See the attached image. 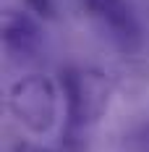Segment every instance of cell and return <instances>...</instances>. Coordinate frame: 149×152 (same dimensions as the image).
<instances>
[{
  "label": "cell",
  "mask_w": 149,
  "mask_h": 152,
  "mask_svg": "<svg viewBox=\"0 0 149 152\" xmlns=\"http://www.w3.org/2000/svg\"><path fill=\"white\" fill-rule=\"evenodd\" d=\"M84 8L120 53L134 55L141 47V24L126 0H84Z\"/></svg>",
  "instance_id": "3957f363"
},
{
  "label": "cell",
  "mask_w": 149,
  "mask_h": 152,
  "mask_svg": "<svg viewBox=\"0 0 149 152\" xmlns=\"http://www.w3.org/2000/svg\"><path fill=\"white\" fill-rule=\"evenodd\" d=\"M13 152H52V150H47L42 144H34V142H18L13 147Z\"/></svg>",
  "instance_id": "8992f818"
},
{
  "label": "cell",
  "mask_w": 149,
  "mask_h": 152,
  "mask_svg": "<svg viewBox=\"0 0 149 152\" xmlns=\"http://www.w3.org/2000/svg\"><path fill=\"white\" fill-rule=\"evenodd\" d=\"M3 45L13 58H31L42 47V29L26 11L8 8L3 13Z\"/></svg>",
  "instance_id": "277c9868"
},
{
  "label": "cell",
  "mask_w": 149,
  "mask_h": 152,
  "mask_svg": "<svg viewBox=\"0 0 149 152\" xmlns=\"http://www.w3.org/2000/svg\"><path fill=\"white\" fill-rule=\"evenodd\" d=\"M60 76H63L60 84L68 107V139H71L76 131L94 126L107 113L115 81L113 76L92 66H71L63 68Z\"/></svg>",
  "instance_id": "6da1fadb"
},
{
  "label": "cell",
  "mask_w": 149,
  "mask_h": 152,
  "mask_svg": "<svg viewBox=\"0 0 149 152\" xmlns=\"http://www.w3.org/2000/svg\"><path fill=\"white\" fill-rule=\"evenodd\" d=\"M126 139H128V147L134 152H149V123L136 126Z\"/></svg>",
  "instance_id": "5b68a950"
},
{
  "label": "cell",
  "mask_w": 149,
  "mask_h": 152,
  "mask_svg": "<svg viewBox=\"0 0 149 152\" xmlns=\"http://www.w3.org/2000/svg\"><path fill=\"white\" fill-rule=\"evenodd\" d=\"M8 110L31 134H47L58 118V89L52 79L29 74L8 89Z\"/></svg>",
  "instance_id": "7a4b0ae2"
}]
</instances>
